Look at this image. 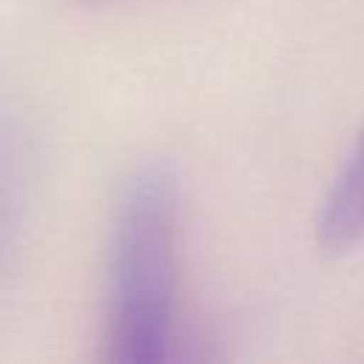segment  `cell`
I'll return each instance as SVG.
<instances>
[{
    "instance_id": "cell-1",
    "label": "cell",
    "mask_w": 364,
    "mask_h": 364,
    "mask_svg": "<svg viewBox=\"0 0 364 364\" xmlns=\"http://www.w3.org/2000/svg\"><path fill=\"white\" fill-rule=\"evenodd\" d=\"M176 185L162 168L136 171L117 202L108 264L105 347L117 364L168 358L176 307Z\"/></svg>"
},
{
    "instance_id": "cell-2",
    "label": "cell",
    "mask_w": 364,
    "mask_h": 364,
    "mask_svg": "<svg viewBox=\"0 0 364 364\" xmlns=\"http://www.w3.org/2000/svg\"><path fill=\"white\" fill-rule=\"evenodd\" d=\"M358 242H364V128L316 219V245L327 256H344Z\"/></svg>"
},
{
    "instance_id": "cell-3",
    "label": "cell",
    "mask_w": 364,
    "mask_h": 364,
    "mask_svg": "<svg viewBox=\"0 0 364 364\" xmlns=\"http://www.w3.org/2000/svg\"><path fill=\"white\" fill-rule=\"evenodd\" d=\"M82 3H100V0H82Z\"/></svg>"
}]
</instances>
